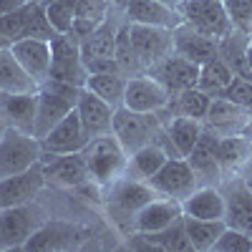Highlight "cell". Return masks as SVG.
Returning a JSON list of instances; mask_svg holds the SVG:
<instances>
[{"mask_svg":"<svg viewBox=\"0 0 252 252\" xmlns=\"http://www.w3.org/2000/svg\"><path fill=\"white\" fill-rule=\"evenodd\" d=\"M235 31L252 35V0H222Z\"/></svg>","mask_w":252,"mask_h":252,"instance_id":"ab89813d","label":"cell"},{"mask_svg":"<svg viewBox=\"0 0 252 252\" xmlns=\"http://www.w3.org/2000/svg\"><path fill=\"white\" fill-rule=\"evenodd\" d=\"M166 159H169V154H166L161 146H157V144L141 146V149H136L134 154H129L124 174L126 177H134V179H141V182H149L164 166Z\"/></svg>","mask_w":252,"mask_h":252,"instance_id":"1f68e13d","label":"cell"},{"mask_svg":"<svg viewBox=\"0 0 252 252\" xmlns=\"http://www.w3.org/2000/svg\"><path fill=\"white\" fill-rule=\"evenodd\" d=\"M204 129L215 131L217 136H229V134H247V124H250V109L232 103L229 98H212L207 116H204Z\"/></svg>","mask_w":252,"mask_h":252,"instance_id":"d6986e66","label":"cell"},{"mask_svg":"<svg viewBox=\"0 0 252 252\" xmlns=\"http://www.w3.org/2000/svg\"><path fill=\"white\" fill-rule=\"evenodd\" d=\"M20 66L28 71V76L43 86L51 76V40H38V38H23L10 46Z\"/></svg>","mask_w":252,"mask_h":252,"instance_id":"7402d4cb","label":"cell"},{"mask_svg":"<svg viewBox=\"0 0 252 252\" xmlns=\"http://www.w3.org/2000/svg\"><path fill=\"white\" fill-rule=\"evenodd\" d=\"M220 192L224 197V224L252 235V189L245 179L240 174L224 177Z\"/></svg>","mask_w":252,"mask_h":252,"instance_id":"4fadbf2b","label":"cell"},{"mask_svg":"<svg viewBox=\"0 0 252 252\" xmlns=\"http://www.w3.org/2000/svg\"><path fill=\"white\" fill-rule=\"evenodd\" d=\"M40 157H43V149H40V141L33 134L8 126L0 136V179L20 174L40 164Z\"/></svg>","mask_w":252,"mask_h":252,"instance_id":"52a82bcc","label":"cell"},{"mask_svg":"<svg viewBox=\"0 0 252 252\" xmlns=\"http://www.w3.org/2000/svg\"><path fill=\"white\" fill-rule=\"evenodd\" d=\"M222 98H229L232 103H240L245 109H252V78H240L235 76L232 83L220 94Z\"/></svg>","mask_w":252,"mask_h":252,"instance_id":"b9f144b4","label":"cell"},{"mask_svg":"<svg viewBox=\"0 0 252 252\" xmlns=\"http://www.w3.org/2000/svg\"><path fill=\"white\" fill-rule=\"evenodd\" d=\"M129 247H144V250H161V252H189L192 242L187 237L184 217L159 232H134Z\"/></svg>","mask_w":252,"mask_h":252,"instance_id":"cb8c5ba5","label":"cell"},{"mask_svg":"<svg viewBox=\"0 0 252 252\" xmlns=\"http://www.w3.org/2000/svg\"><path fill=\"white\" fill-rule=\"evenodd\" d=\"M43 187H46L43 164H35L31 169L13 174V177H3L0 179V209L35 202V197L40 194Z\"/></svg>","mask_w":252,"mask_h":252,"instance_id":"2e32d148","label":"cell"},{"mask_svg":"<svg viewBox=\"0 0 252 252\" xmlns=\"http://www.w3.org/2000/svg\"><path fill=\"white\" fill-rule=\"evenodd\" d=\"M109 3H111V5H116V8H121V10H124V8H126V3H129V0H109Z\"/></svg>","mask_w":252,"mask_h":252,"instance_id":"f6af8a7d","label":"cell"},{"mask_svg":"<svg viewBox=\"0 0 252 252\" xmlns=\"http://www.w3.org/2000/svg\"><path fill=\"white\" fill-rule=\"evenodd\" d=\"M182 217H184L182 202L157 197L146 207H141V212L136 215V222H134V232H159V229L179 222Z\"/></svg>","mask_w":252,"mask_h":252,"instance_id":"d4e9b609","label":"cell"},{"mask_svg":"<svg viewBox=\"0 0 252 252\" xmlns=\"http://www.w3.org/2000/svg\"><path fill=\"white\" fill-rule=\"evenodd\" d=\"M250 159H252V136L247 134L217 136V161L224 177L240 174Z\"/></svg>","mask_w":252,"mask_h":252,"instance_id":"484cf974","label":"cell"},{"mask_svg":"<svg viewBox=\"0 0 252 252\" xmlns=\"http://www.w3.org/2000/svg\"><path fill=\"white\" fill-rule=\"evenodd\" d=\"M38 3H40V0H38Z\"/></svg>","mask_w":252,"mask_h":252,"instance_id":"816d5d0a","label":"cell"},{"mask_svg":"<svg viewBox=\"0 0 252 252\" xmlns=\"http://www.w3.org/2000/svg\"><path fill=\"white\" fill-rule=\"evenodd\" d=\"M86 164H89V179L98 189H106L111 182H116L126 172V159L129 154L124 152V146L114 134L96 136L86 144Z\"/></svg>","mask_w":252,"mask_h":252,"instance_id":"277c9868","label":"cell"},{"mask_svg":"<svg viewBox=\"0 0 252 252\" xmlns=\"http://www.w3.org/2000/svg\"><path fill=\"white\" fill-rule=\"evenodd\" d=\"M192 166V172L199 182V187H220L224 174H222V166L217 161V134L204 129L199 141L194 144V149L184 157Z\"/></svg>","mask_w":252,"mask_h":252,"instance_id":"ac0fdd59","label":"cell"},{"mask_svg":"<svg viewBox=\"0 0 252 252\" xmlns=\"http://www.w3.org/2000/svg\"><path fill=\"white\" fill-rule=\"evenodd\" d=\"M161 129L164 124L159 121L157 114H141L126 106H119L114 111V136L119 139L126 154H134L141 146L154 144Z\"/></svg>","mask_w":252,"mask_h":252,"instance_id":"8992f818","label":"cell"},{"mask_svg":"<svg viewBox=\"0 0 252 252\" xmlns=\"http://www.w3.org/2000/svg\"><path fill=\"white\" fill-rule=\"evenodd\" d=\"M177 10L182 15V23L192 26L199 33L222 38L232 31L222 0H182Z\"/></svg>","mask_w":252,"mask_h":252,"instance_id":"30bf717a","label":"cell"},{"mask_svg":"<svg viewBox=\"0 0 252 252\" xmlns=\"http://www.w3.org/2000/svg\"><path fill=\"white\" fill-rule=\"evenodd\" d=\"M40 86L20 66L10 46H0V91L3 94H35Z\"/></svg>","mask_w":252,"mask_h":252,"instance_id":"83f0119b","label":"cell"},{"mask_svg":"<svg viewBox=\"0 0 252 252\" xmlns=\"http://www.w3.org/2000/svg\"><path fill=\"white\" fill-rule=\"evenodd\" d=\"M166 126V134L172 136V144L177 146L179 157H187L189 152L194 149V144L199 141L202 131H204V124L199 119H192V116H172L169 121L164 124Z\"/></svg>","mask_w":252,"mask_h":252,"instance_id":"836d02e7","label":"cell"},{"mask_svg":"<svg viewBox=\"0 0 252 252\" xmlns=\"http://www.w3.org/2000/svg\"><path fill=\"white\" fill-rule=\"evenodd\" d=\"M81 237H86L81 227L66 224V222H46L38 232L26 242L23 250H68L73 247Z\"/></svg>","mask_w":252,"mask_h":252,"instance_id":"4316f807","label":"cell"},{"mask_svg":"<svg viewBox=\"0 0 252 252\" xmlns=\"http://www.w3.org/2000/svg\"><path fill=\"white\" fill-rule=\"evenodd\" d=\"M26 3H28V0H0V18H3V15H10L13 10L23 8Z\"/></svg>","mask_w":252,"mask_h":252,"instance_id":"7bdbcfd3","label":"cell"},{"mask_svg":"<svg viewBox=\"0 0 252 252\" xmlns=\"http://www.w3.org/2000/svg\"><path fill=\"white\" fill-rule=\"evenodd\" d=\"M129 38H131V51H134V58L139 63L141 73H146L159 61L174 53V35L169 28L129 23Z\"/></svg>","mask_w":252,"mask_h":252,"instance_id":"9c48e42d","label":"cell"},{"mask_svg":"<svg viewBox=\"0 0 252 252\" xmlns=\"http://www.w3.org/2000/svg\"><path fill=\"white\" fill-rule=\"evenodd\" d=\"M35 3L38 0H28L23 8H18L10 15L0 18V38L5 40V46H13V43H18V40L28 38V28H31V18H33Z\"/></svg>","mask_w":252,"mask_h":252,"instance_id":"8d00e7d4","label":"cell"},{"mask_svg":"<svg viewBox=\"0 0 252 252\" xmlns=\"http://www.w3.org/2000/svg\"><path fill=\"white\" fill-rule=\"evenodd\" d=\"M46 5V15L51 20V26L58 33H68L73 20H76V8H78V0H48Z\"/></svg>","mask_w":252,"mask_h":252,"instance_id":"f35d334b","label":"cell"},{"mask_svg":"<svg viewBox=\"0 0 252 252\" xmlns=\"http://www.w3.org/2000/svg\"><path fill=\"white\" fill-rule=\"evenodd\" d=\"M76 111L81 116V124L86 134L91 139L96 136H103V134H114V106L106 103L101 96L91 94L89 89H83L81 96H78V103H76Z\"/></svg>","mask_w":252,"mask_h":252,"instance_id":"ffe728a7","label":"cell"},{"mask_svg":"<svg viewBox=\"0 0 252 252\" xmlns=\"http://www.w3.org/2000/svg\"><path fill=\"white\" fill-rule=\"evenodd\" d=\"M152 78H157L161 86L169 91V96H179L182 91L187 89H192L197 86V81H199V66L194 61H189L179 53H172V56H166L164 61H159L154 68L146 71Z\"/></svg>","mask_w":252,"mask_h":252,"instance_id":"9a60e30c","label":"cell"},{"mask_svg":"<svg viewBox=\"0 0 252 252\" xmlns=\"http://www.w3.org/2000/svg\"><path fill=\"white\" fill-rule=\"evenodd\" d=\"M224 220H197V217H187L184 215V229L187 237L192 242V250L197 252H209L215 247L217 237L224 232Z\"/></svg>","mask_w":252,"mask_h":252,"instance_id":"e575fe53","label":"cell"},{"mask_svg":"<svg viewBox=\"0 0 252 252\" xmlns=\"http://www.w3.org/2000/svg\"><path fill=\"white\" fill-rule=\"evenodd\" d=\"M250 237H252V235H250Z\"/></svg>","mask_w":252,"mask_h":252,"instance_id":"f5cc1de1","label":"cell"},{"mask_svg":"<svg viewBox=\"0 0 252 252\" xmlns=\"http://www.w3.org/2000/svg\"><path fill=\"white\" fill-rule=\"evenodd\" d=\"M169 101H172L169 91L157 78H152L149 73H136V76H129V81H126L121 106L131 111H141V114H157Z\"/></svg>","mask_w":252,"mask_h":252,"instance_id":"5bb4252c","label":"cell"},{"mask_svg":"<svg viewBox=\"0 0 252 252\" xmlns=\"http://www.w3.org/2000/svg\"><path fill=\"white\" fill-rule=\"evenodd\" d=\"M250 33L242 31H229L227 35L220 38V58L232 68L235 76L240 78H252V63H250Z\"/></svg>","mask_w":252,"mask_h":252,"instance_id":"f1b7e54d","label":"cell"},{"mask_svg":"<svg viewBox=\"0 0 252 252\" xmlns=\"http://www.w3.org/2000/svg\"><path fill=\"white\" fill-rule=\"evenodd\" d=\"M182 212L197 220H224V197L220 187H197L182 202Z\"/></svg>","mask_w":252,"mask_h":252,"instance_id":"f546056e","label":"cell"},{"mask_svg":"<svg viewBox=\"0 0 252 252\" xmlns=\"http://www.w3.org/2000/svg\"><path fill=\"white\" fill-rule=\"evenodd\" d=\"M111 13V3L109 0H78V8H76V20H73V26H71V35L78 40L91 35L103 20L109 18Z\"/></svg>","mask_w":252,"mask_h":252,"instance_id":"4dcf8cb0","label":"cell"},{"mask_svg":"<svg viewBox=\"0 0 252 252\" xmlns=\"http://www.w3.org/2000/svg\"><path fill=\"white\" fill-rule=\"evenodd\" d=\"M247 136H252V109H250V124H247Z\"/></svg>","mask_w":252,"mask_h":252,"instance_id":"c3c4849f","label":"cell"},{"mask_svg":"<svg viewBox=\"0 0 252 252\" xmlns=\"http://www.w3.org/2000/svg\"><path fill=\"white\" fill-rule=\"evenodd\" d=\"M43 164L46 184L63 187V189H78L83 184H91L89 179V164L83 152H71V154H58Z\"/></svg>","mask_w":252,"mask_h":252,"instance_id":"e0dca14e","label":"cell"},{"mask_svg":"<svg viewBox=\"0 0 252 252\" xmlns=\"http://www.w3.org/2000/svg\"><path fill=\"white\" fill-rule=\"evenodd\" d=\"M91 141V136L86 134L81 124V116L78 111L73 109L61 124H56L53 129L40 139V149H43V157L40 161H48L58 154H71V152H83L86 144Z\"/></svg>","mask_w":252,"mask_h":252,"instance_id":"7c38bea8","label":"cell"},{"mask_svg":"<svg viewBox=\"0 0 252 252\" xmlns=\"http://www.w3.org/2000/svg\"><path fill=\"white\" fill-rule=\"evenodd\" d=\"M8 129V124H5V119L3 116H0V136H3V131Z\"/></svg>","mask_w":252,"mask_h":252,"instance_id":"7dc6e473","label":"cell"},{"mask_svg":"<svg viewBox=\"0 0 252 252\" xmlns=\"http://www.w3.org/2000/svg\"><path fill=\"white\" fill-rule=\"evenodd\" d=\"M212 98H215V96H209V94H207V91H202L199 86H192V89L182 91L179 96H174L172 101H174L177 114H182V116H192V119L204 121V116H207L209 106H212Z\"/></svg>","mask_w":252,"mask_h":252,"instance_id":"74e56055","label":"cell"},{"mask_svg":"<svg viewBox=\"0 0 252 252\" xmlns=\"http://www.w3.org/2000/svg\"><path fill=\"white\" fill-rule=\"evenodd\" d=\"M89 78V68L81 56V43L71 33H58L51 40V76L48 81L71 83L83 89Z\"/></svg>","mask_w":252,"mask_h":252,"instance_id":"ba28073f","label":"cell"},{"mask_svg":"<svg viewBox=\"0 0 252 252\" xmlns=\"http://www.w3.org/2000/svg\"><path fill=\"white\" fill-rule=\"evenodd\" d=\"M126 20L124 10L111 5V13L103 23L81 40V56H83V63H86L89 73H109V71H121L119 63L114 58V51H116V35H119V28Z\"/></svg>","mask_w":252,"mask_h":252,"instance_id":"7a4b0ae2","label":"cell"},{"mask_svg":"<svg viewBox=\"0 0 252 252\" xmlns=\"http://www.w3.org/2000/svg\"><path fill=\"white\" fill-rule=\"evenodd\" d=\"M172 35H174V53L194 61L197 66L212 61L220 53V38L199 33V31H194L192 26H187V23H179L172 31Z\"/></svg>","mask_w":252,"mask_h":252,"instance_id":"44dd1931","label":"cell"},{"mask_svg":"<svg viewBox=\"0 0 252 252\" xmlns=\"http://www.w3.org/2000/svg\"><path fill=\"white\" fill-rule=\"evenodd\" d=\"M48 222L43 207L35 202L0 209V250L26 247V242Z\"/></svg>","mask_w":252,"mask_h":252,"instance_id":"5b68a950","label":"cell"},{"mask_svg":"<svg viewBox=\"0 0 252 252\" xmlns=\"http://www.w3.org/2000/svg\"><path fill=\"white\" fill-rule=\"evenodd\" d=\"M126 81L129 76L121 73V71H109V73H89L86 78V86L91 94L101 96L106 103H111L114 109H119L124 103V91H126Z\"/></svg>","mask_w":252,"mask_h":252,"instance_id":"d6a6232c","label":"cell"},{"mask_svg":"<svg viewBox=\"0 0 252 252\" xmlns=\"http://www.w3.org/2000/svg\"><path fill=\"white\" fill-rule=\"evenodd\" d=\"M232 78H235L232 68H229L220 56H215L212 61H207V63H202V66H199V81H197V86L202 91H207L209 96L217 98L229 86V83H232Z\"/></svg>","mask_w":252,"mask_h":252,"instance_id":"d590c367","label":"cell"},{"mask_svg":"<svg viewBox=\"0 0 252 252\" xmlns=\"http://www.w3.org/2000/svg\"><path fill=\"white\" fill-rule=\"evenodd\" d=\"M83 89L71 86L61 81H46L38 89V103H35V124H33V136L40 141L56 124H61L78 103Z\"/></svg>","mask_w":252,"mask_h":252,"instance_id":"3957f363","label":"cell"},{"mask_svg":"<svg viewBox=\"0 0 252 252\" xmlns=\"http://www.w3.org/2000/svg\"><path fill=\"white\" fill-rule=\"evenodd\" d=\"M149 184L159 197L177 199V202H184L199 187L192 166H189V161L184 157H169L161 169L149 179Z\"/></svg>","mask_w":252,"mask_h":252,"instance_id":"8fae6325","label":"cell"},{"mask_svg":"<svg viewBox=\"0 0 252 252\" xmlns=\"http://www.w3.org/2000/svg\"><path fill=\"white\" fill-rule=\"evenodd\" d=\"M124 15L129 23L157 26V28H169V31H174L182 23L179 10L159 3V0H129L124 8Z\"/></svg>","mask_w":252,"mask_h":252,"instance_id":"603a6c76","label":"cell"},{"mask_svg":"<svg viewBox=\"0 0 252 252\" xmlns=\"http://www.w3.org/2000/svg\"><path fill=\"white\" fill-rule=\"evenodd\" d=\"M212 252H252V237L240 229L224 227V232L217 237Z\"/></svg>","mask_w":252,"mask_h":252,"instance_id":"60d3db41","label":"cell"},{"mask_svg":"<svg viewBox=\"0 0 252 252\" xmlns=\"http://www.w3.org/2000/svg\"><path fill=\"white\" fill-rule=\"evenodd\" d=\"M0 46H5V40H3V38H0Z\"/></svg>","mask_w":252,"mask_h":252,"instance_id":"f907efd6","label":"cell"},{"mask_svg":"<svg viewBox=\"0 0 252 252\" xmlns=\"http://www.w3.org/2000/svg\"><path fill=\"white\" fill-rule=\"evenodd\" d=\"M159 3H164V5H172V8H179L182 0H159Z\"/></svg>","mask_w":252,"mask_h":252,"instance_id":"bcb514c9","label":"cell"},{"mask_svg":"<svg viewBox=\"0 0 252 252\" xmlns=\"http://www.w3.org/2000/svg\"><path fill=\"white\" fill-rule=\"evenodd\" d=\"M250 63H252V38H250Z\"/></svg>","mask_w":252,"mask_h":252,"instance_id":"681fc988","label":"cell"},{"mask_svg":"<svg viewBox=\"0 0 252 252\" xmlns=\"http://www.w3.org/2000/svg\"><path fill=\"white\" fill-rule=\"evenodd\" d=\"M157 197L159 194L152 189L149 182H141V179L126 177V174H121L116 182H111L103 189L106 212H109L111 222L116 224V229L126 237L134 235V222H136V215L141 212V207H146Z\"/></svg>","mask_w":252,"mask_h":252,"instance_id":"6da1fadb","label":"cell"},{"mask_svg":"<svg viewBox=\"0 0 252 252\" xmlns=\"http://www.w3.org/2000/svg\"><path fill=\"white\" fill-rule=\"evenodd\" d=\"M240 177H242V179H245V184L252 189V159L247 161V166H245V169L240 172Z\"/></svg>","mask_w":252,"mask_h":252,"instance_id":"ee69618b","label":"cell"}]
</instances>
